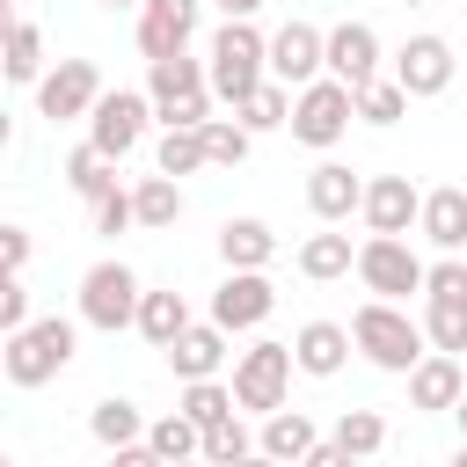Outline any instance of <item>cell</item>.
Wrapping results in <instances>:
<instances>
[{
  "mask_svg": "<svg viewBox=\"0 0 467 467\" xmlns=\"http://www.w3.org/2000/svg\"><path fill=\"white\" fill-rule=\"evenodd\" d=\"M350 343L379 365V372H416L423 365V321H409L401 306H387V299H365L358 314H350Z\"/></svg>",
  "mask_w": 467,
  "mask_h": 467,
  "instance_id": "obj_1",
  "label": "cell"
},
{
  "mask_svg": "<svg viewBox=\"0 0 467 467\" xmlns=\"http://www.w3.org/2000/svg\"><path fill=\"white\" fill-rule=\"evenodd\" d=\"M204 66H212V95L241 109V102H248V95L270 80V36H255L248 22H226V29L212 36Z\"/></svg>",
  "mask_w": 467,
  "mask_h": 467,
  "instance_id": "obj_2",
  "label": "cell"
},
{
  "mask_svg": "<svg viewBox=\"0 0 467 467\" xmlns=\"http://www.w3.org/2000/svg\"><path fill=\"white\" fill-rule=\"evenodd\" d=\"M73 365V321L66 314H44V321H29L22 336H7V379L15 387H44V379H58Z\"/></svg>",
  "mask_w": 467,
  "mask_h": 467,
  "instance_id": "obj_3",
  "label": "cell"
},
{
  "mask_svg": "<svg viewBox=\"0 0 467 467\" xmlns=\"http://www.w3.org/2000/svg\"><path fill=\"white\" fill-rule=\"evenodd\" d=\"M292 343H248L241 358H234V401L241 409H255V416H277L285 409V387H292Z\"/></svg>",
  "mask_w": 467,
  "mask_h": 467,
  "instance_id": "obj_4",
  "label": "cell"
},
{
  "mask_svg": "<svg viewBox=\"0 0 467 467\" xmlns=\"http://www.w3.org/2000/svg\"><path fill=\"white\" fill-rule=\"evenodd\" d=\"M139 306H146V292H139V277H131L124 263H95V270L80 277V321L102 328V336L139 328Z\"/></svg>",
  "mask_w": 467,
  "mask_h": 467,
  "instance_id": "obj_5",
  "label": "cell"
},
{
  "mask_svg": "<svg viewBox=\"0 0 467 467\" xmlns=\"http://www.w3.org/2000/svg\"><path fill=\"white\" fill-rule=\"evenodd\" d=\"M358 277H365V292L372 299H409V292H423V277H431V263L409 248V241H394V234H372L365 248H358Z\"/></svg>",
  "mask_w": 467,
  "mask_h": 467,
  "instance_id": "obj_6",
  "label": "cell"
},
{
  "mask_svg": "<svg viewBox=\"0 0 467 467\" xmlns=\"http://www.w3.org/2000/svg\"><path fill=\"white\" fill-rule=\"evenodd\" d=\"M350 117H358V88L314 80V88H299V102H292V139H299V146H336V139L350 131Z\"/></svg>",
  "mask_w": 467,
  "mask_h": 467,
  "instance_id": "obj_7",
  "label": "cell"
},
{
  "mask_svg": "<svg viewBox=\"0 0 467 467\" xmlns=\"http://www.w3.org/2000/svg\"><path fill=\"white\" fill-rule=\"evenodd\" d=\"M270 80H285V88L328 80V36H321L314 22H285V29L270 36Z\"/></svg>",
  "mask_w": 467,
  "mask_h": 467,
  "instance_id": "obj_8",
  "label": "cell"
},
{
  "mask_svg": "<svg viewBox=\"0 0 467 467\" xmlns=\"http://www.w3.org/2000/svg\"><path fill=\"white\" fill-rule=\"evenodd\" d=\"M95 102H102V80H95L88 58H58V66L36 80V109H44L51 124H66V117H95Z\"/></svg>",
  "mask_w": 467,
  "mask_h": 467,
  "instance_id": "obj_9",
  "label": "cell"
},
{
  "mask_svg": "<svg viewBox=\"0 0 467 467\" xmlns=\"http://www.w3.org/2000/svg\"><path fill=\"white\" fill-rule=\"evenodd\" d=\"M146 117H153V102H146V95H131V88H117V95H102V102H95V117H88V146H95V153H109V161H124V153L139 146Z\"/></svg>",
  "mask_w": 467,
  "mask_h": 467,
  "instance_id": "obj_10",
  "label": "cell"
},
{
  "mask_svg": "<svg viewBox=\"0 0 467 467\" xmlns=\"http://www.w3.org/2000/svg\"><path fill=\"white\" fill-rule=\"evenodd\" d=\"M190 36H197V0H146L139 7V51H146V66L182 58Z\"/></svg>",
  "mask_w": 467,
  "mask_h": 467,
  "instance_id": "obj_11",
  "label": "cell"
},
{
  "mask_svg": "<svg viewBox=\"0 0 467 467\" xmlns=\"http://www.w3.org/2000/svg\"><path fill=\"white\" fill-rule=\"evenodd\" d=\"M270 306H277V292H270L263 270H226V285L212 292V321H219L226 336H234V328H263Z\"/></svg>",
  "mask_w": 467,
  "mask_h": 467,
  "instance_id": "obj_12",
  "label": "cell"
},
{
  "mask_svg": "<svg viewBox=\"0 0 467 467\" xmlns=\"http://www.w3.org/2000/svg\"><path fill=\"white\" fill-rule=\"evenodd\" d=\"M394 80L409 88V102H416V95H445V88H452V44L431 36V29L409 36V44L394 51Z\"/></svg>",
  "mask_w": 467,
  "mask_h": 467,
  "instance_id": "obj_13",
  "label": "cell"
},
{
  "mask_svg": "<svg viewBox=\"0 0 467 467\" xmlns=\"http://www.w3.org/2000/svg\"><path fill=\"white\" fill-rule=\"evenodd\" d=\"M365 226L372 234H409V226H423V197H416V182L409 175H372L365 182Z\"/></svg>",
  "mask_w": 467,
  "mask_h": 467,
  "instance_id": "obj_14",
  "label": "cell"
},
{
  "mask_svg": "<svg viewBox=\"0 0 467 467\" xmlns=\"http://www.w3.org/2000/svg\"><path fill=\"white\" fill-rule=\"evenodd\" d=\"M328 80H343V88H372L379 80V36H372V22L328 29Z\"/></svg>",
  "mask_w": 467,
  "mask_h": 467,
  "instance_id": "obj_15",
  "label": "cell"
},
{
  "mask_svg": "<svg viewBox=\"0 0 467 467\" xmlns=\"http://www.w3.org/2000/svg\"><path fill=\"white\" fill-rule=\"evenodd\" d=\"M306 204H314L321 226H343L350 212H365V182H358L343 161H321V168L306 175Z\"/></svg>",
  "mask_w": 467,
  "mask_h": 467,
  "instance_id": "obj_16",
  "label": "cell"
},
{
  "mask_svg": "<svg viewBox=\"0 0 467 467\" xmlns=\"http://www.w3.org/2000/svg\"><path fill=\"white\" fill-rule=\"evenodd\" d=\"M190 95H212V66L204 58H161V66H146V102H153V117L161 109H175V102H190Z\"/></svg>",
  "mask_w": 467,
  "mask_h": 467,
  "instance_id": "obj_17",
  "label": "cell"
},
{
  "mask_svg": "<svg viewBox=\"0 0 467 467\" xmlns=\"http://www.w3.org/2000/svg\"><path fill=\"white\" fill-rule=\"evenodd\" d=\"M219 365H226V328H219V321H197V328H190V336H182V343L168 350V372H175L182 387L212 379Z\"/></svg>",
  "mask_w": 467,
  "mask_h": 467,
  "instance_id": "obj_18",
  "label": "cell"
},
{
  "mask_svg": "<svg viewBox=\"0 0 467 467\" xmlns=\"http://www.w3.org/2000/svg\"><path fill=\"white\" fill-rule=\"evenodd\" d=\"M292 358H299V372L336 379V372H343V358H350V328H336V321H306V328L292 336Z\"/></svg>",
  "mask_w": 467,
  "mask_h": 467,
  "instance_id": "obj_19",
  "label": "cell"
},
{
  "mask_svg": "<svg viewBox=\"0 0 467 467\" xmlns=\"http://www.w3.org/2000/svg\"><path fill=\"white\" fill-rule=\"evenodd\" d=\"M314 445H321V431H314L299 409H277V416H263V438H255V452H263V460H277V467H299Z\"/></svg>",
  "mask_w": 467,
  "mask_h": 467,
  "instance_id": "obj_20",
  "label": "cell"
},
{
  "mask_svg": "<svg viewBox=\"0 0 467 467\" xmlns=\"http://www.w3.org/2000/svg\"><path fill=\"white\" fill-rule=\"evenodd\" d=\"M423 241L438 255H460L467 248V190H431L423 197Z\"/></svg>",
  "mask_w": 467,
  "mask_h": 467,
  "instance_id": "obj_21",
  "label": "cell"
},
{
  "mask_svg": "<svg viewBox=\"0 0 467 467\" xmlns=\"http://www.w3.org/2000/svg\"><path fill=\"white\" fill-rule=\"evenodd\" d=\"M190 328H197V321H190V306H182L175 285H168V292H146V306H139V336H146L153 350H175Z\"/></svg>",
  "mask_w": 467,
  "mask_h": 467,
  "instance_id": "obj_22",
  "label": "cell"
},
{
  "mask_svg": "<svg viewBox=\"0 0 467 467\" xmlns=\"http://www.w3.org/2000/svg\"><path fill=\"white\" fill-rule=\"evenodd\" d=\"M460 394H467V379H460V358H423L416 372H409V401L416 409H460Z\"/></svg>",
  "mask_w": 467,
  "mask_h": 467,
  "instance_id": "obj_23",
  "label": "cell"
},
{
  "mask_svg": "<svg viewBox=\"0 0 467 467\" xmlns=\"http://www.w3.org/2000/svg\"><path fill=\"white\" fill-rule=\"evenodd\" d=\"M219 255H226V270H263L277 255V234L263 219H226L219 226Z\"/></svg>",
  "mask_w": 467,
  "mask_h": 467,
  "instance_id": "obj_24",
  "label": "cell"
},
{
  "mask_svg": "<svg viewBox=\"0 0 467 467\" xmlns=\"http://www.w3.org/2000/svg\"><path fill=\"white\" fill-rule=\"evenodd\" d=\"M88 431L109 445V452H124V445H146V416H139V401H124V394H109V401H95V416H88Z\"/></svg>",
  "mask_w": 467,
  "mask_h": 467,
  "instance_id": "obj_25",
  "label": "cell"
},
{
  "mask_svg": "<svg viewBox=\"0 0 467 467\" xmlns=\"http://www.w3.org/2000/svg\"><path fill=\"white\" fill-rule=\"evenodd\" d=\"M299 270H306L314 285H328V277H350V270H358V248H350V234H306V241H299Z\"/></svg>",
  "mask_w": 467,
  "mask_h": 467,
  "instance_id": "obj_26",
  "label": "cell"
},
{
  "mask_svg": "<svg viewBox=\"0 0 467 467\" xmlns=\"http://www.w3.org/2000/svg\"><path fill=\"white\" fill-rule=\"evenodd\" d=\"M146 445H153L168 467H190V460H204V431H197L182 409H175V416H161V423L146 431Z\"/></svg>",
  "mask_w": 467,
  "mask_h": 467,
  "instance_id": "obj_27",
  "label": "cell"
},
{
  "mask_svg": "<svg viewBox=\"0 0 467 467\" xmlns=\"http://www.w3.org/2000/svg\"><path fill=\"white\" fill-rule=\"evenodd\" d=\"M109 168H117L109 153H95V146H73V153H66V182H73V197L102 204V197L117 190V175H109Z\"/></svg>",
  "mask_w": 467,
  "mask_h": 467,
  "instance_id": "obj_28",
  "label": "cell"
},
{
  "mask_svg": "<svg viewBox=\"0 0 467 467\" xmlns=\"http://www.w3.org/2000/svg\"><path fill=\"white\" fill-rule=\"evenodd\" d=\"M131 204H139V226H175L182 219V182L175 175H146L131 190Z\"/></svg>",
  "mask_w": 467,
  "mask_h": 467,
  "instance_id": "obj_29",
  "label": "cell"
},
{
  "mask_svg": "<svg viewBox=\"0 0 467 467\" xmlns=\"http://www.w3.org/2000/svg\"><path fill=\"white\" fill-rule=\"evenodd\" d=\"M234 117H241L248 131H277V124H292V88H285V80H263Z\"/></svg>",
  "mask_w": 467,
  "mask_h": 467,
  "instance_id": "obj_30",
  "label": "cell"
},
{
  "mask_svg": "<svg viewBox=\"0 0 467 467\" xmlns=\"http://www.w3.org/2000/svg\"><path fill=\"white\" fill-rule=\"evenodd\" d=\"M197 168H212V153H204V131H161L153 175H197Z\"/></svg>",
  "mask_w": 467,
  "mask_h": 467,
  "instance_id": "obj_31",
  "label": "cell"
},
{
  "mask_svg": "<svg viewBox=\"0 0 467 467\" xmlns=\"http://www.w3.org/2000/svg\"><path fill=\"white\" fill-rule=\"evenodd\" d=\"M197 431H212V423H226L241 401H234V387H219V379H197V387H182V401H175Z\"/></svg>",
  "mask_w": 467,
  "mask_h": 467,
  "instance_id": "obj_32",
  "label": "cell"
},
{
  "mask_svg": "<svg viewBox=\"0 0 467 467\" xmlns=\"http://www.w3.org/2000/svg\"><path fill=\"white\" fill-rule=\"evenodd\" d=\"M336 445H343L350 460H372V452L387 445V423H379V409H343V416H336Z\"/></svg>",
  "mask_w": 467,
  "mask_h": 467,
  "instance_id": "obj_33",
  "label": "cell"
},
{
  "mask_svg": "<svg viewBox=\"0 0 467 467\" xmlns=\"http://www.w3.org/2000/svg\"><path fill=\"white\" fill-rule=\"evenodd\" d=\"M7 80H15V88L44 80V36H36L29 22H7Z\"/></svg>",
  "mask_w": 467,
  "mask_h": 467,
  "instance_id": "obj_34",
  "label": "cell"
},
{
  "mask_svg": "<svg viewBox=\"0 0 467 467\" xmlns=\"http://www.w3.org/2000/svg\"><path fill=\"white\" fill-rule=\"evenodd\" d=\"M248 139H255V131H248L241 117H212V124H204V153H212V168H241V161H248Z\"/></svg>",
  "mask_w": 467,
  "mask_h": 467,
  "instance_id": "obj_35",
  "label": "cell"
},
{
  "mask_svg": "<svg viewBox=\"0 0 467 467\" xmlns=\"http://www.w3.org/2000/svg\"><path fill=\"white\" fill-rule=\"evenodd\" d=\"M248 452H255V438L241 431V416H226V423L204 431V467H241Z\"/></svg>",
  "mask_w": 467,
  "mask_h": 467,
  "instance_id": "obj_36",
  "label": "cell"
},
{
  "mask_svg": "<svg viewBox=\"0 0 467 467\" xmlns=\"http://www.w3.org/2000/svg\"><path fill=\"white\" fill-rule=\"evenodd\" d=\"M401 109H409V88H401V80L358 88V117H365V124H401Z\"/></svg>",
  "mask_w": 467,
  "mask_h": 467,
  "instance_id": "obj_37",
  "label": "cell"
},
{
  "mask_svg": "<svg viewBox=\"0 0 467 467\" xmlns=\"http://www.w3.org/2000/svg\"><path fill=\"white\" fill-rule=\"evenodd\" d=\"M423 299L431 306H467V263L460 255H438L431 277H423Z\"/></svg>",
  "mask_w": 467,
  "mask_h": 467,
  "instance_id": "obj_38",
  "label": "cell"
},
{
  "mask_svg": "<svg viewBox=\"0 0 467 467\" xmlns=\"http://www.w3.org/2000/svg\"><path fill=\"white\" fill-rule=\"evenodd\" d=\"M423 336L438 343V358H460L467 350V306H431L423 314Z\"/></svg>",
  "mask_w": 467,
  "mask_h": 467,
  "instance_id": "obj_39",
  "label": "cell"
},
{
  "mask_svg": "<svg viewBox=\"0 0 467 467\" xmlns=\"http://www.w3.org/2000/svg\"><path fill=\"white\" fill-rule=\"evenodd\" d=\"M139 226V204H131V190H109L102 204H95V234H131Z\"/></svg>",
  "mask_w": 467,
  "mask_h": 467,
  "instance_id": "obj_40",
  "label": "cell"
},
{
  "mask_svg": "<svg viewBox=\"0 0 467 467\" xmlns=\"http://www.w3.org/2000/svg\"><path fill=\"white\" fill-rule=\"evenodd\" d=\"M0 328H7V336H22V328H29V285H22V277H7V285H0Z\"/></svg>",
  "mask_w": 467,
  "mask_h": 467,
  "instance_id": "obj_41",
  "label": "cell"
},
{
  "mask_svg": "<svg viewBox=\"0 0 467 467\" xmlns=\"http://www.w3.org/2000/svg\"><path fill=\"white\" fill-rule=\"evenodd\" d=\"M0 255H7V277H22V263H29V234H22V226H7Z\"/></svg>",
  "mask_w": 467,
  "mask_h": 467,
  "instance_id": "obj_42",
  "label": "cell"
},
{
  "mask_svg": "<svg viewBox=\"0 0 467 467\" xmlns=\"http://www.w3.org/2000/svg\"><path fill=\"white\" fill-rule=\"evenodd\" d=\"M299 467H358V460H350V452H343L336 438H321V445H314V452H306Z\"/></svg>",
  "mask_w": 467,
  "mask_h": 467,
  "instance_id": "obj_43",
  "label": "cell"
},
{
  "mask_svg": "<svg viewBox=\"0 0 467 467\" xmlns=\"http://www.w3.org/2000/svg\"><path fill=\"white\" fill-rule=\"evenodd\" d=\"M109 467H168L153 445H124V452H109Z\"/></svg>",
  "mask_w": 467,
  "mask_h": 467,
  "instance_id": "obj_44",
  "label": "cell"
},
{
  "mask_svg": "<svg viewBox=\"0 0 467 467\" xmlns=\"http://www.w3.org/2000/svg\"><path fill=\"white\" fill-rule=\"evenodd\" d=\"M219 7H226V22H248V15L263 7V0H219Z\"/></svg>",
  "mask_w": 467,
  "mask_h": 467,
  "instance_id": "obj_45",
  "label": "cell"
},
{
  "mask_svg": "<svg viewBox=\"0 0 467 467\" xmlns=\"http://www.w3.org/2000/svg\"><path fill=\"white\" fill-rule=\"evenodd\" d=\"M241 467H277V460H263V452H248V460H241Z\"/></svg>",
  "mask_w": 467,
  "mask_h": 467,
  "instance_id": "obj_46",
  "label": "cell"
},
{
  "mask_svg": "<svg viewBox=\"0 0 467 467\" xmlns=\"http://www.w3.org/2000/svg\"><path fill=\"white\" fill-rule=\"evenodd\" d=\"M445 467H467V438H460V452H452V460H445Z\"/></svg>",
  "mask_w": 467,
  "mask_h": 467,
  "instance_id": "obj_47",
  "label": "cell"
},
{
  "mask_svg": "<svg viewBox=\"0 0 467 467\" xmlns=\"http://www.w3.org/2000/svg\"><path fill=\"white\" fill-rule=\"evenodd\" d=\"M452 416H460V431H467V394H460V409H452Z\"/></svg>",
  "mask_w": 467,
  "mask_h": 467,
  "instance_id": "obj_48",
  "label": "cell"
},
{
  "mask_svg": "<svg viewBox=\"0 0 467 467\" xmlns=\"http://www.w3.org/2000/svg\"><path fill=\"white\" fill-rule=\"evenodd\" d=\"M102 7H146V0H102Z\"/></svg>",
  "mask_w": 467,
  "mask_h": 467,
  "instance_id": "obj_49",
  "label": "cell"
},
{
  "mask_svg": "<svg viewBox=\"0 0 467 467\" xmlns=\"http://www.w3.org/2000/svg\"><path fill=\"white\" fill-rule=\"evenodd\" d=\"M409 7H423V0H409Z\"/></svg>",
  "mask_w": 467,
  "mask_h": 467,
  "instance_id": "obj_50",
  "label": "cell"
},
{
  "mask_svg": "<svg viewBox=\"0 0 467 467\" xmlns=\"http://www.w3.org/2000/svg\"><path fill=\"white\" fill-rule=\"evenodd\" d=\"M190 467H204V460H190Z\"/></svg>",
  "mask_w": 467,
  "mask_h": 467,
  "instance_id": "obj_51",
  "label": "cell"
}]
</instances>
